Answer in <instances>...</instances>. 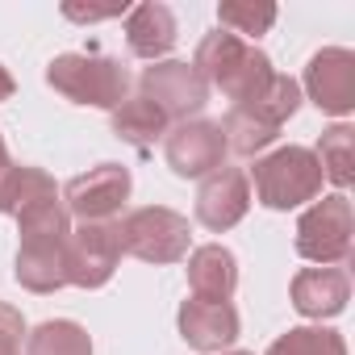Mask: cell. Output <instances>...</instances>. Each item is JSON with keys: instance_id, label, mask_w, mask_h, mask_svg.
Returning a JSON list of instances; mask_svg holds the SVG:
<instances>
[{"instance_id": "1", "label": "cell", "mask_w": 355, "mask_h": 355, "mask_svg": "<svg viewBox=\"0 0 355 355\" xmlns=\"http://www.w3.org/2000/svg\"><path fill=\"white\" fill-rule=\"evenodd\" d=\"M193 67L201 71V80L209 88H218L234 105H247L272 80V59L255 42H243V38H234L226 30H214V34L201 38Z\"/></svg>"}, {"instance_id": "2", "label": "cell", "mask_w": 355, "mask_h": 355, "mask_svg": "<svg viewBox=\"0 0 355 355\" xmlns=\"http://www.w3.org/2000/svg\"><path fill=\"white\" fill-rule=\"evenodd\" d=\"M247 184H255L259 205L268 209H297L305 201H318L322 193V167L309 146H280L263 159H255Z\"/></svg>"}, {"instance_id": "3", "label": "cell", "mask_w": 355, "mask_h": 355, "mask_svg": "<svg viewBox=\"0 0 355 355\" xmlns=\"http://www.w3.org/2000/svg\"><path fill=\"white\" fill-rule=\"evenodd\" d=\"M46 84L76 101V105H92V109H117L130 96V71L125 63L109 59V55H59L46 67Z\"/></svg>"}, {"instance_id": "4", "label": "cell", "mask_w": 355, "mask_h": 355, "mask_svg": "<svg viewBox=\"0 0 355 355\" xmlns=\"http://www.w3.org/2000/svg\"><path fill=\"white\" fill-rule=\"evenodd\" d=\"M189 218L167 205H142L117 222L121 251L142 263H180L189 255Z\"/></svg>"}, {"instance_id": "5", "label": "cell", "mask_w": 355, "mask_h": 355, "mask_svg": "<svg viewBox=\"0 0 355 355\" xmlns=\"http://www.w3.org/2000/svg\"><path fill=\"white\" fill-rule=\"evenodd\" d=\"M351 234H355V214L343 193L313 201L297 218V255H305L318 268H334L351 255Z\"/></svg>"}, {"instance_id": "6", "label": "cell", "mask_w": 355, "mask_h": 355, "mask_svg": "<svg viewBox=\"0 0 355 355\" xmlns=\"http://www.w3.org/2000/svg\"><path fill=\"white\" fill-rule=\"evenodd\" d=\"M121 239L113 222H84L67 234L63 259H67V284L76 288H105L121 263Z\"/></svg>"}, {"instance_id": "7", "label": "cell", "mask_w": 355, "mask_h": 355, "mask_svg": "<svg viewBox=\"0 0 355 355\" xmlns=\"http://www.w3.org/2000/svg\"><path fill=\"white\" fill-rule=\"evenodd\" d=\"M142 96L155 101L163 109V117L171 121H193L205 105H209V84L201 80V71L193 63L180 59H159L150 67H142Z\"/></svg>"}, {"instance_id": "8", "label": "cell", "mask_w": 355, "mask_h": 355, "mask_svg": "<svg viewBox=\"0 0 355 355\" xmlns=\"http://www.w3.org/2000/svg\"><path fill=\"white\" fill-rule=\"evenodd\" d=\"M130 189H134L130 167H121V163H96V167H88L84 175L67 180L63 205H67V214L80 218V222H109V218H117L121 205L130 201Z\"/></svg>"}, {"instance_id": "9", "label": "cell", "mask_w": 355, "mask_h": 355, "mask_svg": "<svg viewBox=\"0 0 355 355\" xmlns=\"http://www.w3.org/2000/svg\"><path fill=\"white\" fill-rule=\"evenodd\" d=\"M163 155H167V167L175 175L201 180V175H209V171H218L226 163V138H222L218 121L193 117V121H180L175 130H167Z\"/></svg>"}, {"instance_id": "10", "label": "cell", "mask_w": 355, "mask_h": 355, "mask_svg": "<svg viewBox=\"0 0 355 355\" xmlns=\"http://www.w3.org/2000/svg\"><path fill=\"white\" fill-rule=\"evenodd\" d=\"M305 92L322 113L347 117L355 109V55L347 46L318 51L305 67Z\"/></svg>"}, {"instance_id": "11", "label": "cell", "mask_w": 355, "mask_h": 355, "mask_svg": "<svg viewBox=\"0 0 355 355\" xmlns=\"http://www.w3.org/2000/svg\"><path fill=\"white\" fill-rule=\"evenodd\" d=\"M251 209V184H247V171L239 167H218L209 171L201 189H197V222L214 234H226L230 226H239Z\"/></svg>"}, {"instance_id": "12", "label": "cell", "mask_w": 355, "mask_h": 355, "mask_svg": "<svg viewBox=\"0 0 355 355\" xmlns=\"http://www.w3.org/2000/svg\"><path fill=\"white\" fill-rule=\"evenodd\" d=\"M180 334L193 351H226L239 338V309L230 301H201L189 297L180 305Z\"/></svg>"}, {"instance_id": "13", "label": "cell", "mask_w": 355, "mask_h": 355, "mask_svg": "<svg viewBox=\"0 0 355 355\" xmlns=\"http://www.w3.org/2000/svg\"><path fill=\"white\" fill-rule=\"evenodd\" d=\"M351 301V280L343 268H305L293 276V309L301 318H338Z\"/></svg>"}, {"instance_id": "14", "label": "cell", "mask_w": 355, "mask_h": 355, "mask_svg": "<svg viewBox=\"0 0 355 355\" xmlns=\"http://www.w3.org/2000/svg\"><path fill=\"white\" fill-rule=\"evenodd\" d=\"M189 288L201 301H230L239 288V259L222 243H205L189 255Z\"/></svg>"}, {"instance_id": "15", "label": "cell", "mask_w": 355, "mask_h": 355, "mask_svg": "<svg viewBox=\"0 0 355 355\" xmlns=\"http://www.w3.org/2000/svg\"><path fill=\"white\" fill-rule=\"evenodd\" d=\"M175 17L167 5H159V0H142V5H134L125 13V42L138 59H150L159 63L171 46H175Z\"/></svg>"}, {"instance_id": "16", "label": "cell", "mask_w": 355, "mask_h": 355, "mask_svg": "<svg viewBox=\"0 0 355 355\" xmlns=\"http://www.w3.org/2000/svg\"><path fill=\"white\" fill-rule=\"evenodd\" d=\"M63 247L67 243H21L17 247V263H13L17 284L30 288V293H59L67 284Z\"/></svg>"}, {"instance_id": "17", "label": "cell", "mask_w": 355, "mask_h": 355, "mask_svg": "<svg viewBox=\"0 0 355 355\" xmlns=\"http://www.w3.org/2000/svg\"><path fill=\"white\" fill-rule=\"evenodd\" d=\"M113 134L130 146H155L159 138H167V117L155 101H146L138 92V96H125L113 109Z\"/></svg>"}, {"instance_id": "18", "label": "cell", "mask_w": 355, "mask_h": 355, "mask_svg": "<svg viewBox=\"0 0 355 355\" xmlns=\"http://www.w3.org/2000/svg\"><path fill=\"white\" fill-rule=\"evenodd\" d=\"M234 109L251 113L255 121H263V125H272V130H280V125L301 109V84H297L293 76L272 71V80L263 84V92H255L247 105H234Z\"/></svg>"}, {"instance_id": "19", "label": "cell", "mask_w": 355, "mask_h": 355, "mask_svg": "<svg viewBox=\"0 0 355 355\" xmlns=\"http://www.w3.org/2000/svg\"><path fill=\"white\" fill-rule=\"evenodd\" d=\"M318 167H322V180H330L334 189H347L351 184V167H355V130L351 125H330V130H322V138H318Z\"/></svg>"}, {"instance_id": "20", "label": "cell", "mask_w": 355, "mask_h": 355, "mask_svg": "<svg viewBox=\"0 0 355 355\" xmlns=\"http://www.w3.org/2000/svg\"><path fill=\"white\" fill-rule=\"evenodd\" d=\"M218 21L226 34L255 42L259 34H268L276 26V5L272 0H222L218 5Z\"/></svg>"}, {"instance_id": "21", "label": "cell", "mask_w": 355, "mask_h": 355, "mask_svg": "<svg viewBox=\"0 0 355 355\" xmlns=\"http://www.w3.org/2000/svg\"><path fill=\"white\" fill-rule=\"evenodd\" d=\"M30 355H92V338L80 322H67V318H55V322H42L30 338H26Z\"/></svg>"}, {"instance_id": "22", "label": "cell", "mask_w": 355, "mask_h": 355, "mask_svg": "<svg viewBox=\"0 0 355 355\" xmlns=\"http://www.w3.org/2000/svg\"><path fill=\"white\" fill-rule=\"evenodd\" d=\"M218 130H222V138H226V150H234V155H259L263 146H272L276 138H280V130H272V125H263V121H255L251 113H243V109H234L230 105V113L218 121Z\"/></svg>"}, {"instance_id": "23", "label": "cell", "mask_w": 355, "mask_h": 355, "mask_svg": "<svg viewBox=\"0 0 355 355\" xmlns=\"http://www.w3.org/2000/svg\"><path fill=\"white\" fill-rule=\"evenodd\" d=\"M268 355H347V343L338 330L326 326H293L268 347Z\"/></svg>"}, {"instance_id": "24", "label": "cell", "mask_w": 355, "mask_h": 355, "mask_svg": "<svg viewBox=\"0 0 355 355\" xmlns=\"http://www.w3.org/2000/svg\"><path fill=\"white\" fill-rule=\"evenodd\" d=\"M21 338H26V318L21 309L0 301V355H17L21 351Z\"/></svg>"}, {"instance_id": "25", "label": "cell", "mask_w": 355, "mask_h": 355, "mask_svg": "<svg viewBox=\"0 0 355 355\" xmlns=\"http://www.w3.org/2000/svg\"><path fill=\"white\" fill-rule=\"evenodd\" d=\"M17 180H21V163H13L9 155H0V214H13Z\"/></svg>"}, {"instance_id": "26", "label": "cell", "mask_w": 355, "mask_h": 355, "mask_svg": "<svg viewBox=\"0 0 355 355\" xmlns=\"http://www.w3.org/2000/svg\"><path fill=\"white\" fill-rule=\"evenodd\" d=\"M63 17H71V21H105V17H121V5H109V9H80V5H63Z\"/></svg>"}, {"instance_id": "27", "label": "cell", "mask_w": 355, "mask_h": 355, "mask_svg": "<svg viewBox=\"0 0 355 355\" xmlns=\"http://www.w3.org/2000/svg\"><path fill=\"white\" fill-rule=\"evenodd\" d=\"M17 92V84H13V76H9V67H0V105H5L9 96Z\"/></svg>"}, {"instance_id": "28", "label": "cell", "mask_w": 355, "mask_h": 355, "mask_svg": "<svg viewBox=\"0 0 355 355\" xmlns=\"http://www.w3.org/2000/svg\"><path fill=\"white\" fill-rule=\"evenodd\" d=\"M226 355H255V351H226Z\"/></svg>"}, {"instance_id": "29", "label": "cell", "mask_w": 355, "mask_h": 355, "mask_svg": "<svg viewBox=\"0 0 355 355\" xmlns=\"http://www.w3.org/2000/svg\"><path fill=\"white\" fill-rule=\"evenodd\" d=\"M0 155H9V146H5V138H0Z\"/></svg>"}]
</instances>
